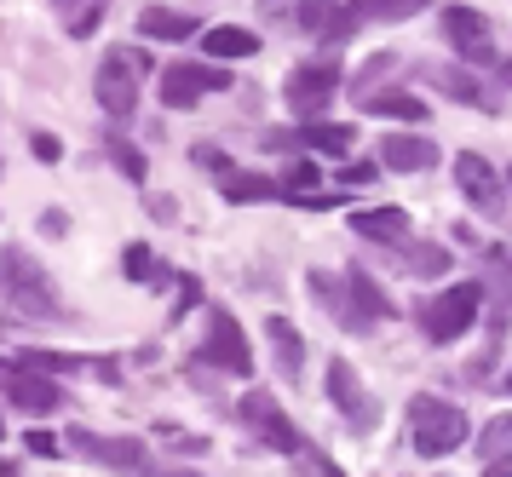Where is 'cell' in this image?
<instances>
[{
  "label": "cell",
  "instance_id": "cell-9",
  "mask_svg": "<svg viewBox=\"0 0 512 477\" xmlns=\"http://www.w3.org/2000/svg\"><path fill=\"white\" fill-rule=\"evenodd\" d=\"M328 397H334V409L346 414L357 432H374V426H380V403L369 397L363 374H357L346 357H334V363H328Z\"/></svg>",
  "mask_w": 512,
  "mask_h": 477
},
{
  "label": "cell",
  "instance_id": "cell-8",
  "mask_svg": "<svg viewBox=\"0 0 512 477\" xmlns=\"http://www.w3.org/2000/svg\"><path fill=\"white\" fill-rule=\"evenodd\" d=\"M202 363H213L219 374H236L248 380L254 374V351H248V334L231 311H208V340H202Z\"/></svg>",
  "mask_w": 512,
  "mask_h": 477
},
{
  "label": "cell",
  "instance_id": "cell-27",
  "mask_svg": "<svg viewBox=\"0 0 512 477\" xmlns=\"http://www.w3.org/2000/svg\"><path fill=\"white\" fill-rule=\"evenodd\" d=\"M363 104H369V115H386V121H426V104L409 92H374Z\"/></svg>",
  "mask_w": 512,
  "mask_h": 477
},
{
  "label": "cell",
  "instance_id": "cell-41",
  "mask_svg": "<svg viewBox=\"0 0 512 477\" xmlns=\"http://www.w3.org/2000/svg\"><path fill=\"white\" fill-rule=\"evenodd\" d=\"M41 230H47V236H64V230H70V219H64V213H47V219H41Z\"/></svg>",
  "mask_w": 512,
  "mask_h": 477
},
{
  "label": "cell",
  "instance_id": "cell-18",
  "mask_svg": "<svg viewBox=\"0 0 512 477\" xmlns=\"http://www.w3.org/2000/svg\"><path fill=\"white\" fill-rule=\"evenodd\" d=\"M351 230H357L363 242L397 248V242H409V213H403V207H363V213H351Z\"/></svg>",
  "mask_w": 512,
  "mask_h": 477
},
{
  "label": "cell",
  "instance_id": "cell-3",
  "mask_svg": "<svg viewBox=\"0 0 512 477\" xmlns=\"http://www.w3.org/2000/svg\"><path fill=\"white\" fill-rule=\"evenodd\" d=\"M144 52H127V46H116V52H104V64H98L93 75V92H98V110L116 115V121H127V115L139 110V81H144Z\"/></svg>",
  "mask_w": 512,
  "mask_h": 477
},
{
  "label": "cell",
  "instance_id": "cell-17",
  "mask_svg": "<svg viewBox=\"0 0 512 477\" xmlns=\"http://www.w3.org/2000/svg\"><path fill=\"white\" fill-rule=\"evenodd\" d=\"M438 161V144L420 133H386L380 138V167H392V173H426Z\"/></svg>",
  "mask_w": 512,
  "mask_h": 477
},
{
  "label": "cell",
  "instance_id": "cell-28",
  "mask_svg": "<svg viewBox=\"0 0 512 477\" xmlns=\"http://www.w3.org/2000/svg\"><path fill=\"white\" fill-rule=\"evenodd\" d=\"M18 363L41 368V374H81V368H87V357H75V351H47V345H29Z\"/></svg>",
  "mask_w": 512,
  "mask_h": 477
},
{
  "label": "cell",
  "instance_id": "cell-7",
  "mask_svg": "<svg viewBox=\"0 0 512 477\" xmlns=\"http://www.w3.org/2000/svg\"><path fill=\"white\" fill-rule=\"evenodd\" d=\"M334 92H340V64H334V58H317V64L288 69V81H282V98H288V110L300 115V121H317V115L328 110Z\"/></svg>",
  "mask_w": 512,
  "mask_h": 477
},
{
  "label": "cell",
  "instance_id": "cell-6",
  "mask_svg": "<svg viewBox=\"0 0 512 477\" xmlns=\"http://www.w3.org/2000/svg\"><path fill=\"white\" fill-rule=\"evenodd\" d=\"M242 426H248V432H254L265 449H277V455H305L300 426L282 414V403H277L265 386H248V391H242Z\"/></svg>",
  "mask_w": 512,
  "mask_h": 477
},
{
  "label": "cell",
  "instance_id": "cell-2",
  "mask_svg": "<svg viewBox=\"0 0 512 477\" xmlns=\"http://www.w3.org/2000/svg\"><path fill=\"white\" fill-rule=\"evenodd\" d=\"M466 437H472V426H466V414L455 403H443V397H415L409 403V443H415V455L443 460V455H455Z\"/></svg>",
  "mask_w": 512,
  "mask_h": 477
},
{
  "label": "cell",
  "instance_id": "cell-31",
  "mask_svg": "<svg viewBox=\"0 0 512 477\" xmlns=\"http://www.w3.org/2000/svg\"><path fill=\"white\" fill-rule=\"evenodd\" d=\"M104 150H110V161H116V167L127 173V179H133V184H144V173H150V161H144V150H139V144H127V138H110Z\"/></svg>",
  "mask_w": 512,
  "mask_h": 477
},
{
  "label": "cell",
  "instance_id": "cell-12",
  "mask_svg": "<svg viewBox=\"0 0 512 477\" xmlns=\"http://www.w3.org/2000/svg\"><path fill=\"white\" fill-rule=\"evenodd\" d=\"M455 184H461V196L478 207V213H489V219L507 213V184H501V173H495L484 156H472V150L455 156Z\"/></svg>",
  "mask_w": 512,
  "mask_h": 477
},
{
  "label": "cell",
  "instance_id": "cell-40",
  "mask_svg": "<svg viewBox=\"0 0 512 477\" xmlns=\"http://www.w3.org/2000/svg\"><path fill=\"white\" fill-rule=\"evenodd\" d=\"M179 207H173V196H150V219H173Z\"/></svg>",
  "mask_w": 512,
  "mask_h": 477
},
{
  "label": "cell",
  "instance_id": "cell-16",
  "mask_svg": "<svg viewBox=\"0 0 512 477\" xmlns=\"http://www.w3.org/2000/svg\"><path fill=\"white\" fill-rule=\"evenodd\" d=\"M271 144H294V150H323V156H346L357 144V127L346 121H300V133H277Z\"/></svg>",
  "mask_w": 512,
  "mask_h": 477
},
{
  "label": "cell",
  "instance_id": "cell-33",
  "mask_svg": "<svg viewBox=\"0 0 512 477\" xmlns=\"http://www.w3.org/2000/svg\"><path fill=\"white\" fill-rule=\"evenodd\" d=\"M121 271L133 276V282H150V276H156V282H167V271H156V259H150V248H144V242H127V253H121Z\"/></svg>",
  "mask_w": 512,
  "mask_h": 477
},
{
  "label": "cell",
  "instance_id": "cell-26",
  "mask_svg": "<svg viewBox=\"0 0 512 477\" xmlns=\"http://www.w3.org/2000/svg\"><path fill=\"white\" fill-rule=\"evenodd\" d=\"M254 52H259V35H248V29H236V23L208 29V58H254Z\"/></svg>",
  "mask_w": 512,
  "mask_h": 477
},
{
  "label": "cell",
  "instance_id": "cell-37",
  "mask_svg": "<svg viewBox=\"0 0 512 477\" xmlns=\"http://www.w3.org/2000/svg\"><path fill=\"white\" fill-rule=\"evenodd\" d=\"M24 443H29V455H41V460H52L58 449H64V443H58L52 432H24Z\"/></svg>",
  "mask_w": 512,
  "mask_h": 477
},
{
  "label": "cell",
  "instance_id": "cell-34",
  "mask_svg": "<svg viewBox=\"0 0 512 477\" xmlns=\"http://www.w3.org/2000/svg\"><path fill=\"white\" fill-rule=\"evenodd\" d=\"M190 161H196L202 173H219V179H225V173H236V167H231V156H225L219 144H196V150H190Z\"/></svg>",
  "mask_w": 512,
  "mask_h": 477
},
{
  "label": "cell",
  "instance_id": "cell-22",
  "mask_svg": "<svg viewBox=\"0 0 512 477\" xmlns=\"http://www.w3.org/2000/svg\"><path fill=\"white\" fill-rule=\"evenodd\" d=\"M52 12H58V23H64V35L87 41V35H93L98 23H104L110 0H52Z\"/></svg>",
  "mask_w": 512,
  "mask_h": 477
},
{
  "label": "cell",
  "instance_id": "cell-38",
  "mask_svg": "<svg viewBox=\"0 0 512 477\" xmlns=\"http://www.w3.org/2000/svg\"><path fill=\"white\" fill-rule=\"evenodd\" d=\"M29 144H35V156L47 161V167H52V161H64V144H58V138H52V133H35V138H29Z\"/></svg>",
  "mask_w": 512,
  "mask_h": 477
},
{
  "label": "cell",
  "instance_id": "cell-24",
  "mask_svg": "<svg viewBox=\"0 0 512 477\" xmlns=\"http://www.w3.org/2000/svg\"><path fill=\"white\" fill-rule=\"evenodd\" d=\"M392 259H403V271H415V276H443L449 271V248H438V242H397Z\"/></svg>",
  "mask_w": 512,
  "mask_h": 477
},
{
  "label": "cell",
  "instance_id": "cell-14",
  "mask_svg": "<svg viewBox=\"0 0 512 477\" xmlns=\"http://www.w3.org/2000/svg\"><path fill=\"white\" fill-rule=\"evenodd\" d=\"M213 87H231V75L213 69V64H167L162 69V104L167 110H190V104Z\"/></svg>",
  "mask_w": 512,
  "mask_h": 477
},
{
  "label": "cell",
  "instance_id": "cell-10",
  "mask_svg": "<svg viewBox=\"0 0 512 477\" xmlns=\"http://www.w3.org/2000/svg\"><path fill=\"white\" fill-rule=\"evenodd\" d=\"M70 449H81L87 460L110 466V472H133V477H150V472H156V460H150V449H144L139 437H93V432H70Z\"/></svg>",
  "mask_w": 512,
  "mask_h": 477
},
{
  "label": "cell",
  "instance_id": "cell-21",
  "mask_svg": "<svg viewBox=\"0 0 512 477\" xmlns=\"http://www.w3.org/2000/svg\"><path fill=\"white\" fill-rule=\"evenodd\" d=\"M139 35H150V41H190L196 35V18L190 12H167V6H144Z\"/></svg>",
  "mask_w": 512,
  "mask_h": 477
},
{
  "label": "cell",
  "instance_id": "cell-11",
  "mask_svg": "<svg viewBox=\"0 0 512 477\" xmlns=\"http://www.w3.org/2000/svg\"><path fill=\"white\" fill-rule=\"evenodd\" d=\"M443 41L455 46L466 64H478V69L501 64L495 46H489V18H478L472 6H443Z\"/></svg>",
  "mask_w": 512,
  "mask_h": 477
},
{
  "label": "cell",
  "instance_id": "cell-4",
  "mask_svg": "<svg viewBox=\"0 0 512 477\" xmlns=\"http://www.w3.org/2000/svg\"><path fill=\"white\" fill-rule=\"evenodd\" d=\"M478 311H484V282H455V288L432 294V305L420 311V328L432 345H449L478 322Z\"/></svg>",
  "mask_w": 512,
  "mask_h": 477
},
{
  "label": "cell",
  "instance_id": "cell-32",
  "mask_svg": "<svg viewBox=\"0 0 512 477\" xmlns=\"http://www.w3.org/2000/svg\"><path fill=\"white\" fill-rule=\"evenodd\" d=\"M507 449H512V414H495L484 432H478V455L495 460V455H507Z\"/></svg>",
  "mask_w": 512,
  "mask_h": 477
},
{
  "label": "cell",
  "instance_id": "cell-29",
  "mask_svg": "<svg viewBox=\"0 0 512 477\" xmlns=\"http://www.w3.org/2000/svg\"><path fill=\"white\" fill-rule=\"evenodd\" d=\"M397 64H403V58H392V52H374L369 64L351 75V92H357V98H374V81H386V75H392Z\"/></svg>",
  "mask_w": 512,
  "mask_h": 477
},
{
  "label": "cell",
  "instance_id": "cell-23",
  "mask_svg": "<svg viewBox=\"0 0 512 477\" xmlns=\"http://www.w3.org/2000/svg\"><path fill=\"white\" fill-rule=\"evenodd\" d=\"M225 202H277V196H288L277 179H265V173H225Z\"/></svg>",
  "mask_w": 512,
  "mask_h": 477
},
{
  "label": "cell",
  "instance_id": "cell-1",
  "mask_svg": "<svg viewBox=\"0 0 512 477\" xmlns=\"http://www.w3.org/2000/svg\"><path fill=\"white\" fill-rule=\"evenodd\" d=\"M0 299L29 322H64V299H58V282L47 276V265L29 248H6L0 253Z\"/></svg>",
  "mask_w": 512,
  "mask_h": 477
},
{
  "label": "cell",
  "instance_id": "cell-43",
  "mask_svg": "<svg viewBox=\"0 0 512 477\" xmlns=\"http://www.w3.org/2000/svg\"><path fill=\"white\" fill-rule=\"evenodd\" d=\"M0 437H6V420H0Z\"/></svg>",
  "mask_w": 512,
  "mask_h": 477
},
{
  "label": "cell",
  "instance_id": "cell-36",
  "mask_svg": "<svg viewBox=\"0 0 512 477\" xmlns=\"http://www.w3.org/2000/svg\"><path fill=\"white\" fill-rule=\"evenodd\" d=\"M300 460V477H340V466L328 455H317V449H305V455H294Z\"/></svg>",
  "mask_w": 512,
  "mask_h": 477
},
{
  "label": "cell",
  "instance_id": "cell-5",
  "mask_svg": "<svg viewBox=\"0 0 512 477\" xmlns=\"http://www.w3.org/2000/svg\"><path fill=\"white\" fill-rule=\"evenodd\" d=\"M0 403H12L18 414H58L64 409V386L41 374V368L18 363V357H0Z\"/></svg>",
  "mask_w": 512,
  "mask_h": 477
},
{
  "label": "cell",
  "instance_id": "cell-20",
  "mask_svg": "<svg viewBox=\"0 0 512 477\" xmlns=\"http://www.w3.org/2000/svg\"><path fill=\"white\" fill-rule=\"evenodd\" d=\"M346 288H351V299H357V311H363V317L369 322H386V317H397V305L386 294H380V282H374L369 271H357V265H346Z\"/></svg>",
  "mask_w": 512,
  "mask_h": 477
},
{
  "label": "cell",
  "instance_id": "cell-15",
  "mask_svg": "<svg viewBox=\"0 0 512 477\" xmlns=\"http://www.w3.org/2000/svg\"><path fill=\"white\" fill-rule=\"evenodd\" d=\"M311 294H317V305H323L328 317L340 322V328H351V334H369L374 322L357 311V299H351L346 288V276H323V271H311Z\"/></svg>",
  "mask_w": 512,
  "mask_h": 477
},
{
  "label": "cell",
  "instance_id": "cell-35",
  "mask_svg": "<svg viewBox=\"0 0 512 477\" xmlns=\"http://www.w3.org/2000/svg\"><path fill=\"white\" fill-rule=\"evenodd\" d=\"M311 184H317V161H294V167H288V179H282V190H288V196L300 202Z\"/></svg>",
  "mask_w": 512,
  "mask_h": 477
},
{
  "label": "cell",
  "instance_id": "cell-44",
  "mask_svg": "<svg viewBox=\"0 0 512 477\" xmlns=\"http://www.w3.org/2000/svg\"><path fill=\"white\" fill-rule=\"evenodd\" d=\"M507 184H512V173H507Z\"/></svg>",
  "mask_w": 512,
  "mask_h": 477
},
{
  "label": "cell",
  "instance_id": "cell-19",
  "mask_svg": "<svg viewBox=\"0 0 512 477\" xmlns=\"http://www.w3.org/2000/svg\"><path fill=\"white\" fill-rule=\"evenodd\" d=\"M265 334H271L277 368L288 374V380H300V374H305V340H300V328H294L288 317H271V322H265Z\"/></svg>",
  "mask_w": 512,
  "mask_h": 477
},
{
  "label": "cell",
  "instance_id": "cell-42",
  "mask_svg": "<svg viewBox=\"0 0 512 477\" xmlns=\"http://www.w3.org/2000/svg\"><path fill=\"white\" fill-rule=\"evenodd\" d=\"M501 391H507V397H512V368H507V380H501Z\"/></svg>",
  "mask_w": 512,
  "mask_h": 477
},
{
  "label": "cell",
  "instance_id": "cell-39",
  "mask_svg": "<svg viewBox=\"0 0 512 477\" xmlns=\"http://www.w3.org/2000/svg\"><path fill=\"white\" fill-rule=\"evenodd\" d=\"M484 477H512V449L507 455H495V460H484Z\"/></svg>",
  "mask_w": 512,
  "mask_h": 477
},
{
  "label": "cell",
  "instance_id": "cell-30",
  "mask_svg": "<svg viewBox=\"0 0 512 477\" xmlns=\"http://www.w3.org/2000/svg\"><path fill=\"white\" fill-rule=\"evenodd\" d=\"M363 18H380V23H397V18H415L426 0H351Z\"/></svg>",
  "mask_w": 512,
  "mask_h": 477
},
{
  "label": "cell",
  "instance_id": "cell-25",
  "mask_svg": "<svg viewBox=\"0 0 512 477\" xmlns=\"http://www.w3.org/2000/svg\"><path fill=\"white\" fill-rule=\"evenodd\" d=\"M426 75H432V87H438L443 98H455V104H489V92L478 87V81H472V75H466L461 64H443V69H426Z\"/></svg>",
  "mask_w": 512,
  "mask_h": 477
},
{
  "label": "cell",
  "instance_id": "cell-13",
  "mask_svg": "<svg viewBox=\"0 0 512 477\" xmlns=\"http://www.w3.org/2000/svg\"><path fill=\"white\" fill-rule=\"evenodd\" d=\"M300 29L311 35V41H323V46H340L357 35V23H363V12L357 6H346V0H300Z\"/></svg>",
  "mask_w": 512,
  "mask_h": 477
}]
</instances>
